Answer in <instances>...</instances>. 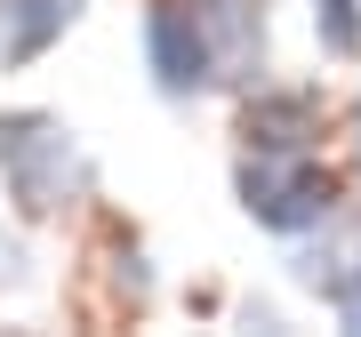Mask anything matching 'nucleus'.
<instances>
[{"label":"nucleus","instance_id":"obj_5","mask_svg":"<svg viewBox=\"0 0 361 337\" xmlns=\"http://www.w3.org/2000/svg\"><path fill=\"white\" fill-rule=\"evenodd\" d=\"M80 25V0H0V73L40 65Z\"/></svg>","mask_w":361,"mask_h":337},{"label":"nucleus","instance_id":"obj_6","mask_svg":"<svg viewBox=\"0 0 361 337\" xmlns=\"http://www.w3.org/2000/svg\"><path fill=\"white\" fill-rule=\"evenodd\" d=\"M209 8V32H217V73L225 80H265V16L257 0H201Z\"/></svg>","mask_w":361,"mask_h":337},{"label":"nucleus","instance_id":"obj_1","mask_svg":"<svg viewBox=\"0 0 361 337\" xmlns=\"http://www.w3.org/2000/svg\"><path fill=\"white\" fill-rule=\"evenodd\" d=\"M0 193L16 201V217L56 225L97 193V161L80 153V137L56 113H0Z\"/></svg>","mask_w":361,"mask_h":337},{"label":"nucleus","instance_id":"obj_2","mask_svg":"<svg viewBox=\"0 0 361 337\" xmlns=\"http://www.w3.org/2000/svg\"><path fill=\"white\" fill-rule=\"evenodd\" d=\"M233 185H241V209L265 225V233H322L337 217V201H345V185H337V168H322V153H241L233 168Z\"/></svg>","mask_w":361,"mask_h":337},{"label":"nucleus","instance_id":"obj_8","mask_svg":"<svg viewBox=\"0 0 361 337\" xmlns=\"http://www.w3.org/2000/svg\"><path fill=\"white\" fill-rule=\"evenodd\" d=\"M353 137H361V97H353Z\"/></svg>","mask_w":361,"mask_h":337},{"label":"nucleus","instance_id":"obj_4","mask_svg":"<svg viewBox=\"0 0 361 337\" xmlns=\"http://www.w3.org/2000/svg\"><path fill=\"white\" fill-rule=\"evenodd\" d=\"M322 89H281V80H257V97L241 104V145L249 153H313L322 145Z\"/></svg>","mask_w":361,"mask_h":337},{"label":"nucleus","instance_id":"obj_7","mask_svg":"<svg viewBox=\"0 0 361 337\" xmlns=\"http://www.w3.org/2000/svg\"><path fill=\"white\" fill-rule=\"evenodd\" d=\"M32 281V257H25V241L16 233H0V289H25Z\"/></svg>","mask_w":361,"mask_h":337},{"label":"nucleus","instance_id":"obj_3","mask_svg":"<svg viewBox=\"0 0 361 337\" xmlns=\"http://www.w3.org/2000/svg\"><path fill=\"white\" fill-rule=\"evenodd\" d=\"M145 73L169 104H193L217 89V32H209V8L201 0H153L145 8Z\"/></svg>","mask_w":361,"mask_h":337}]
</instances>
